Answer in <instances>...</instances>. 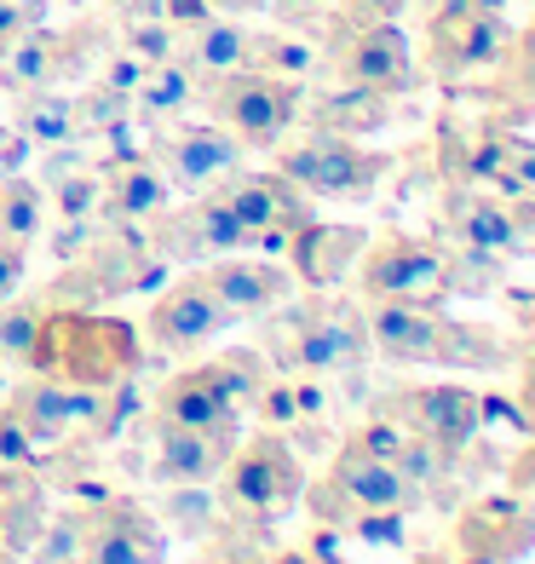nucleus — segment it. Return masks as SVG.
<instances>
[{"mask_svg": "<svg viewBox=\"0 0 535 564\" xmlns=\"http://www.w3.org/2000/svg\"><path fill=\"white\" fill-rule=\"evenodd\" d=\"M410 0H340V18H357V23H397V12Z\"/></svg>", "mask_w": 535, "mask_h": 564, "instance_id": "obj_50", "label": "nucleus"}, {"mask_svg": "<svg viewBox=\"0 0 535 564\" xmlns=\"http://www.w3.org/2000/svg\"><path fill=\"white\" fill-rule=\"evenodd\" d=\"M144 156L167 173V185L201 196V191H214L225 173L242 167V144L214 121H178V127H167V133H150Z\"/></svg>", "mask_w": 535, "mask_h": 564, "instance_id": "obj_12", "label": "nucleus"}, {"mask_svg": "<svg viewBox=\"0 0 535 564\" xmlns=\"http://www.w3.org/2000/svg\"><path fill=\"white\" fill-rule=\"evenodd\" d=\"M30 375L110 398L116 380L139 375V335L121 317H98V312H41Z\"/></svg>", "mask_w": 535, "mask_h": 564, "instance_id": "obj_1", "label": "nucleus"}, {"mask_svg": "<svg viewBox=\"0 0 535 564\" xmlns=\"http://www.w3.org/2000/svg\"><path fill=\"white\" fill-rule=\"evenodd\" d=\"M162 18L173 23L178 35H185V30H196V23H208L214 7H208V0H162Z\"/></svg>", "mask_w": 535, "mask_h": 564, "instance_id": "obj_52", "label": "nucleus"}, {"mask_svg": "<svg viewBox=\"0 0 535 564\" xmlns=\"http://www.w3.org/2000/svg\"><path fill=\"white\" fill-rule=\"evenodd\" d=\"M69 69V30H46V23H35V30H23L7 53H0V93H35V87H58V75Z\"/></svg>", "mask_w": 535, "mask_h": 564, "instance_id": "obj_24", "label": "nucleus"}, {"mask_svg": "<svg viewBox=\"0 0 535 564\" xmlns=\"http://www.w3.org/2000/svg\"><path fill=\"white\" fill-rule=\"evenodd\" d=\"M253 69L276 75V82H312L317 75V46H305L299 35H253Z\"/></svg>", "mask_w": 535, "mask_h": 564, "instance_id": "obj_35", "label": "nucleus"}, {"mask_svg": "<svg viewBox=\"0 0 535 564\" xmlns=\"http://www.w3.org/2000/svg\"><path fill=\"white\" fill-rule=\"evenodd\" d=\"M167 173L156 167L139 150V156H127V162H110L105 167V219H121V225H150L162 208H167Z\"/></svg>", "mask_w": 535, "mask_h": 564, "instance_id": "obj_25", "label": "nucleus"}, {"mask_svg": "<svg viewBox=\"0 0 535 564\" xmlns=\"http://www.w3.org/2000/svg\"><path fill=\"white\" fill-rule=\"evenodd\" d=\"M351 535L369 547H397L403 542V512H351Z\"/></svg>", "mask_w": 535, "mask_h": 564, "instance_id": "obj_44", "label": "nucleus"}, {"mask_svg": "<svg viewBox=\"0 0 535 564\" xmlns=\"http://www.w3.org/2000/svg\"><path fill=\"white\" fill-rule=\"evenodd\" d=\"M524 369H535V346H529V351H524Z\"/></svg>", "mask_w": 535, "mask_h": 564, "instance_id": "obj_61", "label": "nucleus"}, {"mask_svg": "<svg viewBox=\"0 0 535 564\" xmlns=\"http://www.w3.org/2000/svg\"><path fill=\"white\" fill-rule=\"evenodd\" d=\"M41 23V0H0V53L23 35V30H35Z\"/></svg>", "mask_w": 535, "mask_h": 564, "instance_id": "obj_49", "label": "nucleus"}, {"mask_svg": "<svg viewBox=\"0 0 535 564\" xmlns=\"http://www.w3.org/2000/svg\"><path fill=\"white\" fill-rule=\"evenodd\" d=\"M260 558H265V547L253 542V535H214V547L196 564H260Z\"/></svg>", "mask_w": 535, "mask_h": 564, "instance_id": "obj_48", "label": "nucleus"}, {"mask_svg": "<svg viewBox=\"0 0 535 564\" xmlns=\"http://www.w3.org/2000/svg\"><path fill=\"white\" fill-rule=\"evenodd\" d=\"M0 467H18V473L46 467V449L30 438V426H23L7 403H0Z\"/></svg>", "mask_w": 535, "mask_h": 564, "instance_id": "obj_41", "label": "nucleus"}, {"mask_svg": "<svg viewBox=\"0 0 535 564\" xmlns=\"http://www.w3.org/2000/svg\"><path fill=\"white\" fill-rule=\"evenodd\" d=\"M444 242L483 248V253H495V260H513V253H524V225H518V214L506 208L501 196H490L483 185H449Z\"/></svg>", "mask_w": 535, "mask_h": 564, "instance_id": "obj_17", "label": "nucleus"}, {"mask_svg": "<svg viewBox=\"0 0 535 564\" xmlns=\"http://www.w3.org/2000/svg\"><path fill=\"white\" fill-rule=\"evenodd\" d=\"M455 547H483V553H501V558H524L535 547V501L529 496H483L461 512L455 524Z\"/></svg>", "mask_w": 535, "mask_h": 564, "instance_id": "obj_22", "label": "nucleus"}, {"mask_svg": "<svg viewBox=\"0 0 535 564\" xmlns=\"http://www.w3.org/2000/svg\"><path fill=\"white\" fill-rule=\"evenodd\" d=\"M0 242H7V237H0Z\"/></svg>", "mask_w": 535, "mask_h": 564, "instance_id": "obj_62", "label": "nucleus"}, {"mask_svg": "<svg viewBox=\"0 0 535 564\" xmlns=\"http://www.w3.org/2000/svg\"><path fill=\"white\" fill-rule=\"evenodd\" d=\"M397 444H403V426L392 421V415H374V421H363L346 438V449H357V455H374V460H392L397 455Z\"/></svg>", "mask_w": 535, "mask_h": 564, "instance_id": "obj_42", "label": "nucleus"}, {"mask_svg": "<svg viewBox=\"0 0 535 564\" xmlns=\"http://www.w3.org/2000/svg\"><path fill=\"white\" fill-rule=\"evenodd\" d=\"M369 323L346 300H288V312L276 305L265 328V364L276 375H346L369 364Z\"/></svg>", "mask_w": 535, "mask_h": 564, "instance_id": "obj_2", "label": "nucleus"}, {"mask_svg": "<svg viewBox=\"0 0 535 564\" xmlns=\"http://www.w3.org/2000/svg\"><path fill=\"white\" fill-rule=\"evenodd\" d=\"M518 415L535 426V369H524V392H518Z\"/></svg>", "mask_w": 535, "mask_h": 564, "instance_id": "obj_57", "label": "nucleus"}, {"mask_svg": "<svg viewBox=\"0 0 535 564\" xmlns=\"http://www.w3.org/2000/svg\"><path fill=\"white\" fill-rule=\"evenodd\" d=\"M23 289V248L0 242V300H12Z\"/></svg>", "mask_w": 535, "mask_h": 564, "instance_id": "obj_54", "label": "nucleus"}, {"mask_svg": "<svg viewBox=\"0 0 535 564\" xmlns=\"http://www.w3.org/2000/svg\"><path fill=\"white\" fill-rule=\"evenodd\" d=\"M98 392H75V387H58V380H46V375H30L23 387H12V398H7V409L30 426V438L41 444V449H53V444H64L81 421H92L98 415Z\"/></svg>", "mask_w": 535, "mask_h": 564, "instance_id": "obj_20", "label": "nucleus"}, {"mask_svg": "<svg viewBox=\"0 0 535 564\" xmlns=\"http://www.w3.org/2000/svg\"><path fill=\"white\" fill-rule=\"evenodd\" d=\"M506 260H495V253H483V248H461V242H449L444 248V282H449V294H490L495 282H501Z\"/></svg>", "mask_w": 535, "mask_h": 564, "instance_id": "obj_37", "label": "nucleus"}, {"mask_svg": "<svg viewBox=\"0 0 535 564\" xmlns=\"http://www.w3.org/2000/svg\"><path fill=\"white\" fill-rule=\"evenodd\" d=\"M144 58H133L127 46H116V53H105V64H98V87H110V93H127L133 98L139 93V82H144Z\"/></svg>", "mask_w": 535, "mask_h": 564, "instance_id": "obj_43", "label": "nucleus"}, {"mask_svg": "<svg viewBox=\"0 0 535 564\" xmlns=\"http://www.w3.org/2000/svg\"><path fill=\"white\" fill-rule=\"evenodd\" d=\"M369 242V230H357V225H323V219H305L294 237H288V271L299 289H312V294H328L335 282L357 265V253H363Z\"/></svg>", "mask_w": 535, "mask_h": 564, "instance_id": "obj_19", "label": "nucleus"}, {"mask_svg": "<svg viewBox=\"0 0 535 564\" xmlns=\"http://www.w3.org/2000/svg\"><path fill=\"white\" fill-rule=\"evenodd\" d=\"M276 173L305 196L363 202L380 185V173H386V156H374V150H363L346 133H317V127H305L299 139L276 144Z\"/></svg>", "mask_w": 535, "mask_h": 564, "instance_id": "obj_6", "label": "nucleus"}, {"mask_svg": "<svg viewBox=\"0 0 535 564\" xmlns=\"http://www.w3.org/2000/svg\"><path fill=\"white\" fill-rule=\"evenodd\" d=\"M162 558L167 542L139 501L110 496L105 507H92V519H81V564H162Z\"/></svg>", "mask_w": 535, "mask_h": 564, "instance_id": "obj_15", "label": "nucleus"}, {"mask_svg": "<svg viewBox=\"0 0 535 564\" xmlns=\"http://www.w3.org/2000/svg\"><path fill=\"white\" fill-rule=\"evenodd\" d=\"M41 312L46 305L35 300H0V357L7 364H23L30 369V351H35V335H41Z\"/></svg>", "mask_w": 535, "mask_h": 564, "instance_id": "obj_38", "label": "nucleus"}, {"mask_svg": "<svg viewBox=\"0 0 535 564\" xmlns=\"http://www.w3.org/2000/svg\"><path fill=\"white\" fill-rule=\"evenodd\" d=\"M41 564H81V519H58L53 530H46Z\"/></svg>", "mask_w": 535, "mask_h": 564, "instance_id": "obj_46", "label": "nucleus"}, {"mask_svg": "<svg viewBox=\"0 0 535 564\" xmlns=\"http://www.w3.org/2000/svg\"><path fill=\"white\" fill-rule=\"evenodd\" d=\"M41 225H46V196L35 178H0V237H7L12 248H30L41 237Z\"/></svg>", "mask_w": 535, "mask_h": 564, "instance_id": "obj_34", "label": "nucleus"}, {"mask_svg": "<svg viewBox=\"0 0 535 564\" xmlns=\"http://www.w3.org/2000/svg\"><path fill=\"white\" fill-rule=\"evenodd\" d=\"M328 69L369 93H403V87H415V46L397 23L340 18L335 41H328Z\"/></svg>", "mask_w": 535, "mask_h": 564, "instance_id": "obj_9", "label": "nucleus"}, {"mask_svg": "<svg viewBox=\"0 0 535 564\" xmlns=\"http://www.w3.org/2000/svg\"><path fill=\"white\" fill-rule=\"evenodd\" d=\"M225 323H237V317L214 300V289L201 282V271L185 276V282H173V289L150 305V340H156L162 351H196L201 340H214Z\"/></svg>", "mask_w": 535, "mask_h": 564, "instance_id": "obj_18", "label": "nucleus"}, {"mask_svg": "<svg viewBox=\"0 0 535 564\" xmlns=\"http://www.w3.org/2000/svg\"><path fill=\"white\" fill-rule=\"evenodd\" d=\"M490 185H495L501 202H535V144L513 139V150H506V162Z\"/></svg>", "mask_w": 535, "mask_h": 564, "instance_id": "obj_40", "label": "nucleus"}, {"mask_svg": "<svg viewBox=\"0 0 535 564\" xmlns=\"http://www.w3.org/2000/svg\"><path fill=\"white\" fill-rule=\"evenodd\" d=\"M92 237H98V219H58V230H53V253H58V265L81 260Z\"/></svg>", "mask_w": 535, "mask_h": 564, "instance_id": "obj_47", "label": "nucleus"}, {"mask_svg": "<svg viewBox=\"0 0 535 564\" xmlns=\"http://www.w3.org/2000/svg\"><path fill=\"white\" fill-rule=\"evenodd\" d=\"M253 409L265 415V426H299V421H294V380H288V375H271Z\"/></svg>", "mask_w": 535, "mask_h": 564, "instance_id": "obj_45", "label": "nucleus"}, {"mask_svg": "<svg viewBox=\"0 0 535 564\" xmlns=\"http://www.w3.org/2000/svg\"><path fill=\"white\" fill-rule=\"evenodd\" d=\"M219 478H225L219 507L231 512L242 530L276 524L305 496V467H299V455H294L283 426H265V432H253L248 444H237L231 455H225Z\"/></svg>", "mask_w": 535, "mask_h": 564, "instance_id": "obj_4", "label": "nucleus"}, {"mask_svg": "<svg viewBox=\"0 0 535 564\" xmlns=\"http://www.w3.org/2000/svg\"><path fill=\"white\" fill-rule=\"evenodd\" d=\"M201 105H208V121L225 127L242 150H276L288 139V127L299 121V87L276 82L265 69H231L219 82H201Z\"/></svg>", "mask_w": 535, "mask_h": 564, "instance_id": "obj_5", "label": "nucleus"}, {"mask_svg": "<svg viewBox=\"0 0 535 564\" xmlns=\"http://www.w3.org/2000/svg\"><path fill=\"white\" fill-rule=\"evenodd\" d=\"M18 133L53 150V144H75L81 139V121H75V93H58V87H35L18 98Z\"/></svg>", "mask_w": 535, "mask_h": 564, "instance_id": "obj_29", "label": "nucleus"}, {"mask_svg": "<svg viewBox=\"0 0 535 564\" xmlns=\"http://www.w3.org/2000/svg\"><path fill=\"white\" fill-rule=\"evenodd\" d=\"M461 7H472L483 18H506V12H513V0H461Z\"/></svg>", "mask_w": 535, "mask_h": 564, "instance_id": "obj_58", "label": "nucleus"}, {"mask_svg": "<svg viewBox=\"0 0 535 564\" xmlns=\"http://www.w3.org/2000/svg\"><path fill=\"white\" fill-rule=\"evenodd\" d=\"M121 46L144 64H167V58H178V30L162 18V7H144V12L121 18Z\"/></svg>", "mask_w": 535, "mask_h": 564, "instance_id": "obj_36", "label": "nucleus"}, {"mask_svg": "<svg viewBox=\"0 0 535 564\" xmlns=\"http://www.w3.org/2000/svg\"><path fill=\"white\" fill-rule=\"evenodd\" d=\"M299 121L317 127V133H369V127L386 121V93H369V87H351V82H335V87H317L312 98L299 105Z\"/></svg>", "mask_w": 535, "mask_h": 564, "instance_id": "obj_28", "label": "nucleus"}, {"mask_svg": "<svg viewBox=\"0 0 535 564\" xmlns=\"http://www.w3.org/2000/svg\"><path fill=\"white\" fill-rule=\"evenodd\" d=\"M201 282L231 317H271L276 305L294 300V271L271 265L265 253H219L201 265Z\"/></svg>", "mask_w": 535, "mask_h": 564, "instance_id": "obj_14", "label": "nucleus"}, {"mask_svg": "<svg viewBox=\"0 0 535 564\" xmlns=\"http://www.w3.org/2000/svg\"><path fill=\"white\" fill-rule=\"evenodd\" d=\"M144 444H150V473L162 484H208L219 478L225 455L237 449V438H208V432L167 426L156 415H144Z\"/></svg>", "mask_w": 535, "mask_h": 564, "instance_id": "obj_21", "label": "nucleus"}, {"mask_svg": "<svg viewBox=\"0 0 535 564\" xmlns=\"http://www.w3.org/2000/svg\"><path fill=\"white\" fill-rule=\"evenodd\" d=\"M506 150H513V133L495 121H478V127H461V121H444V173L449 185H490L501 173Z\"/></svg>", "mask_w": 535, "mask_h": 564, "instance_id": "obj_27", "label": "nucleus"}, {"mask_svg": "<svg viewBox=\"0 0 535 564\" xmlns=\"http://www.w3.org/2000/svg\"><path fill=\"white\" fill-rule=\"evenodd\" d=\"M357 289H363V300L444 305V248L410 237V230H380V242H363V253H357Z\"/></svg>", "mask_w": 535, "mask_h": 564, "instance_id": "obj_8", "label": "nucleus"}, {"mask_svg": "<svg viewBox=\"0 0 535 564\" xmlns=\"http://www.w3.org/2000/svg\"><path fill=\"white\" fill-rule=\"evenodd\" d=\"M35 185L58 208V219H98V214H105V167L87 162V156L58 167V173H41Z\"/></svg>", "mask_w": 535, "mask_h": 564, "instance_id": "obj_31", "label": "nucleus"}, {"mask_svg": "<svg viewBox=\"0 0 535 564\" xmlns=\"http://www.w3.org/2000/svg\"><path fill=\"white\" fill-rule=\"evenodd\" d=\"M421 564H513V558H501V553H483V547H449V553H432Z\"/></svg>", "mask_w": 535, "mask_h": 564, "instance_id": "obj_55", "label": "nucleus"}, {"mask_svg": "<svg viewBox=\"0 0 535 564\" xmlns=\"http://www.w3.org/2000/svg\"><path fill=\"white\" fill-rule=\"evenodd\" d=\"M214 191H219L225 208L237 214V225L248 230V237H253V230H299L305 219H317L312 214V196L294 191L276 167L271 173H242L237 167V173H225Z\"/></svg>", "mask_w": 535, "mask_h": 564, "instance_id": "obj_16", "label": "nucleus"}, {"mask_svg": "<svg viewBox=\"0 0 535 564\" xmlns=\"http://www.w3.org/2000/svg\"><path fill=\"white\" fill-rule=\"evenodd\" d=\"M392 467H397L403 484H410V496L421 501V496H444V490H449L455 467H461V455L444 449V444H432V438H415V432H403Z\"/></svg>", "mask_w": 535, "mask_h": 564, "instance_id": "obj_32", "label": "nucleus"}, {"mask_svg": "<svg viewBox=\"0 0 535 564\" xmlns=\"http://www.w3.org/2000/svg\"><path fill=\"white\" fill-rule=\"evenodd\" d=\"M150 415L167 421V426H190V432H208V438H237V409L225 403L208 375L201 369H178L162 380L156 403H150Z\"/></svg>", "mask_w": 535, "mask_h": 564, "instance_id": "obj_23", "label": "nucleus"}, {"mask_svg": "<svg viewBox=\"0 0 535 564\" xmlns=\"http://www.w3.org/2000/svg\"><path fill=\"white\" fill-rule=\"evenodd\" d=\"M495 75H501V93H513L524 110H535V23L524 35H513V53H506Z\"/></svg>", "mask_w": 535, "mask_h": 564, "instance_id": "obj_39", "label": "nucleus"}, {"mask_svg": "<svg viewBox=\"0 0 535 564\" xmlns=\"http://www.w3.org/2000/svg\"><path fill=\"white\" fill-rule=\"evenodd\" d=\"M190 98H196V75H190L185 64H178V58L150 64L144 82H139V93H133V121L162 127V121H173V116H185Z\"/></svg>", "mask_w": 535, "mask_h": 564, "instance_id": "obj_30", "label": "nucleus"}, {"mask_svg": "<svg viewBox=\"0 0 535 564\" xmlns=\"http://www.w3.org/2000/svg\"><path fill=\"white\" fill-rule=\"evenodd\" d=\"M513 53V23L506 18H483L461 0H444L426 23V64L438 82L461 87V82H478V75H495Z\"/></svg>", "mask_w": 535, "mask_h": 564, "instance_id": "obj_7", "label": "nucleus"}, {"mask_svg": "<svg viewBox=\"0 0 535 564\" xmlns=\"http://www.w3.org/2000/svg\"><path fill=\"white\" fill-rule=\"evenodd\" d=\"M506 478H513V490H518V496L535 501V426L524 432V449L506 460Z\"/></svg>", "mask_w": 535, "mask_h": 564, "instance_id": "obj_51", "label": "nucleus"}, {"mask_svg": "<svg viewBox=\"0 0 535 564\" xmlns=\"http://www.w3.org/2000/svg\"><path fill=\"white\" fill-rule=\"evenodd\" d=\"M253 58V35L242 30L237 18H208V23H196V30L178 35V64H185L196 75V87L201 82H219V75H231Z\"/></svg>", "mask_w": 535, "mask_h": 564, "instance_id": "obj_26", "label": "nucleus"}, {"mask_svg": "<svg viewBox=\"0 0 535 564\" xmlns=\"http://www.w3.org/2000/svg\"><path fill=\"white\" fill-rule=\"evenodd\" d=\"M214 12H225V18H242V12H260L265 0H208Z\"/></svg>", "mask_w": 535, "mask_h": 564, "instance_id": "obj_56", "label": "nucleus"}, {"mask_svg": "<svg viewBox=\"0 0 535 564\" xmlns=\"http://www.w3.org/2000/svg\"><path fill=\"white\" fill-rule=\"evenodd\" d=\"M363 323H369V351L392 357V364H467V369L506 364L490 328L449 323L438 305L421 300H369Z\"/></svg>", "mask_w": 535, "mask_h": 564, "instance_id": "obj_3", "label": "nucleus"}, {"mask_svg": "<svg viewBox=\"0 0 535 564\" xmlns=\"http://www.w3.org/2000/svg\"><path fill=\"white\" fill-rule=\"evenodd\" d=\"M415 496L410 484L397 478L392 460H374V455H357V449H340L335 467L323 473V484L312 490V512L323 524H346L351 512H410Z\"/></svg>", "mask_w": 535, "mask_h": 564, "instance_id": "obj_10", "label": "nucleus"}, {"mask_svg": "<svg viewBox=\"0 0 535 564\" xmlns=\"http://www.w3.org/2000/svg\"><path fill=\"white\" fill-rule=\"evenodd\" d=\"M105 7L127 18V12H144V7H162V0H105Z\"/></svg>", "mask_w": 535, "mask_h": 564, "instance_id": "obj_59", "label": "nucleus"}, {"mask_svg": "<svg viewBox=\"0 0 535 564\" xmlns=\"http://www.w3.org/2000/svg\"><path fill=\"white\" fill-rule=\"evenodd\" d=\"M150 225H156L150 230V253L167 260V265H208V260H219V253H242L248 248V230L219 202V191H201L190 208H178V214L162 208Z\"/></svg>", "mask_w": 535, "mask_h": 564, "instance_id": "obj_11", "label": "nucleus"}, {"mask_svg": "<svg viewBox=\"0 0 535 564\" xmlns=\"http://www.w3.org/2000/svg\"><path fill=\"white\" fill-rule=\"evenodd\" d=\"M260 564H312V558H305V553H265Z\"/></svg>", "mask_w": 535, "mask_h": 564, "instance_id": "obj_60", "label": "nucleus"}, {"mask_svg": "<svg viewBox=\"0 0 535 564\" xmlns=\"http://www.w3.org/2000/svg\"><path fill=\"white\" fill-rule=\"evenodd\" d=\"M30 139L18 133V127H0V178H12V173H23V162H30Z\"/></svg>", "mask_w": 535, "mask_h": 564, "instance_id": "obj_53", "label": "nucleus"}, {"mask_svg": "<svg viewBox=\"0 0 535 564\" xmlns=\"http://www.w3.org/2000/svg\"><path fill=\"white\" fill-rule=\"evenodd\" d=\"M201 375H208V387L242 415V409L260 403L265 380H271V364H265V351H242V346H237V351L208 357V364H201Z\"/></svg>", "mask_w": 535, "mask_h": 564, "instance_id": "obj_33", "label": "nucleus"}, {"mask_svg": "<svg viewBox=\"0 0 535 564\" xmlns=\"http://www.w3.org/2000/svg\"><path fill=\"white\" fill-rule=\"evenodd\" d=\"M386 415L403 432H415V438H432V444H444L455 455H467V444L478 438V426H483V398L472 387H449V380H438V387L392 392Z\"/></svg>", "mask_w": 535, "mask_h": 564, "instance_id": "obj_13", "label": "nucleus"}]
</instances>
